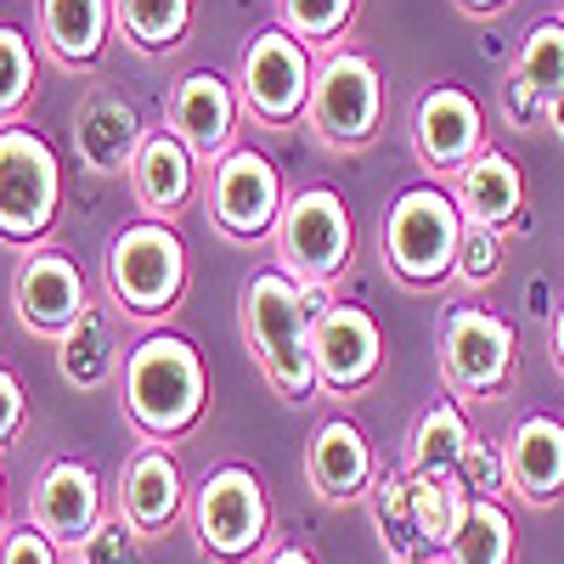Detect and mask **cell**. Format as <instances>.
I'll list each match as a JSON object with an SVG mask.
<instances>
[{"label": "cell", "instance_id": "obj_1", "mask_svg": "<svg viewBox=\"0 0 564 564\" xmlns=\"http://www.w3.org/2000/svg\"><path fill=\"white\" fill-rule=\"evenodd\" d=\"M238 316H243V339L265 372V384L282 395V401H311L322 395L316 384V356H311V305H305V289L289 276V271H254L238 294Z\"/></svg>", "mask_w": 564, "mask_h": 564}, {"label": "cell", "instance_id": "obj_2", "mask_svg": "<svg viewBox=\"0 0 564 564\" xmlns=\"http://www.w3.org/2000/svg\"><path fill=\"white\" fill-rule=\"evenodd\" d=\"M204 406H209V372H204L198 350L186 339L148 334L130 350V361H124V412L153 446L198 430Z\"/></svg>", "mask_w": 564, "mask_h": 564}, {"label": "cell", "instance_id": "obj_3", "mask_svg": "<svg viewBox=\"0 0 564 564\" xmlns=\"http://www.w3.org/2000/svg\"><path fill=\"white\" fill-rule=\"evenodd\" d=\"M463 209L446 186L417 181L390 204L384 215V265L406 289H435L457 276V249H463Z\"/></svg>", "mask_w": 564, "mask_h": 564}, {"label": "cell", "instance_id": "obj_4", "mask_svg": "<svg viewBox=\"0 0 564 564\" xmlns=\"http://www.w3.org/2000/svg\"><path fill=\"white\" fill-rule=\"evenodd\" d=\"M271 243H276V271H289L300 289H327L356 254V220L334 186H300L282 204Z\"/></svg>", "mask_w": 564, "mask_h": 564}, {"label": "cell", "instance_id": "obj_5", "mask_svg": "<svg viewBox=\"0 0 564 564\" xmlns=\"http://www.w3.org/2000/svg\"><path fill=\"white\" fill-rule=\"evenodd\" d=\"M186 289V243L164 220H135L108 243V294L124 316H170Z\"/></svg>", "mask_w": 564, "mask_h": 564}, {"label": "cell", "instance_id": "obj_6", "mask_svg": "<svg viewBox=\"0 0 564 564\" xmlns=\"http://www.w3.org/2000/svg\"><path fill=\"white\" fill-rule=\"evenodd\" d=\"M193 531L198 547L220 564H243L265 547L271 536V502L254 468L243 463H220L204 475V486L193 491Z\"/></svg>", "mask_w": 564, "mask_h": 564}, {"label": "cell", "instance_id": "obj_7", "mask_svg": "<svg viewBox=\"0 0 564 564\" xmlns=\"http://www.w3.org/2000/svg\"><path fill=\"white\" fill-rule=\"evenodd\" d=\"M520 361V334L513 322L486 305H452L441 327V372L457 401H497Z\"/></svg>", "mask_w": 564, "mask_h": 564}, {"label": "cell", "instance_id": "obj_8", "mask_svg": "<svg viewBox=\"0 0 564 564\" xmlns=\"http://www.w3.org/2000/svg\"><path fill=\"white\" fill-rule=\"evenodd\" d=\"M63 209V170L45 135L7 124L0 130V238L34 243L57 226Z\"/></svg>", "mask_w": 564, "mask_h": 564}, {"label": "cell", "instance_id": "obj_9", "mask_svg": "<svg viewBox=\"0 0 564 564\" xmlns=\"http://www.w3.org/2000/svg\"><path fill=\"white\" fill-rule=\"evenodd\" d=\"M311 135L334 153H356L367 148L384 124V79L361 52H334L316 68L311 102H305Z\"/></svg>", "mask_w": 564, "mask_h": 564}, {"label": "cell", "instance_id": "obj_10", "mask_svg": "<svg viewBox=\"0 0 564 564\" xmlns=\"http://www.w3.org/2000/svg\"><path fill=\"white\" fill-rule=\"evenodd\" d=\"M204 204H209V220L231 243H254V238H271L276 231L289 193H282V175L260 148H231L209 170V198Z\"/></svg>", "mask_w": 564, "mask_h": 564}, {"label": "cell", "instance_id": "obj_11", "mask_svg": "<svg viewBox=\"0 0 564 564\" xmlns=\"http://www.w3.org/2000/svg\"><path fill=\"white\" fill-rule=\"evenodd\" d=\"M316 68L305 57V45L289 29H265L243 45L238 63V102L260 119V124H294L311 102Z\"/></svg>", "mask_w": 564, "mask_h": 564}, {"label": "cell", "instance_id": "obj_12", "mask_svg": "<svg viewBox=\"0 0 564 564\" xmlns=\"http://www.w3.org/2000/svg\"><path fill=\"white\" fill-rule=\"evenodd\" d=\"M311 356H316L322 395H356L384 372V334L372 322V311L334 300L311 322Z\"/></svg>", "mask_w": 564, "mask_h": 564}, {"label": "cell", "instance_id": "obj_13", "mask_svg": "<svg viewBox=\"0 0 564 564\" xmlns=\"http://www.w3.org/2000/svg\"><path fill=\"white\" fill-rule=\"evenodd\" d=\"M12 305H18V322L29 334H45V339H63L68 327L90 311V289L68 254L57 249H34L18 276H12Z\"/></svg>", "mask_w": 564, "mask_h": 564}, {"label": "cell", "instance_id": "obj_14", "mask_svg": "<svg viewBox=\"0 0 564 564\" xmlns=\"http://www.w3.org/2000/svg\"><path fill=\"white\" fill-rule=\"evenodd\" d=\"M412 148H417V159L430 164L435 175L457 181V170L486 148V113H480V102L468 97L463 85L423 90V102L412 113Z\"/></svg>", "mask_w": 564, "mask_h": 564}, {"label": "cell", "instance_id": "obj_15", "mask_svg": "<svg viewBox=\"0 0 564 564\" xmlns=\"http://www.w3.org/2000/svg\"><path fill=\"white\" fill-rule=\"evenodd\" d=\"M29 520L52 536L63 553H79V542L108 520V513H102V480L90 475L79 457L45 463V475L34 486V502H29Z\"/></svg>", "mask_w": 564, "mask_h": 564}, {"label": "cell", "instance_id": "obj_16", "mask_svg": "<svg viewBox=\"0 0 564 564\" xmlns=\"http://www.w3.org/2000/svg\"><path fill=\"white\" fill-rule=\"evenodd\" d=\"M164 113H170V135H181L193 159L220 164L231 153V135H238V90H231L220 74H209V68L186 74L170 90Z\"/></svg>", "mask_w": 564, "mask_h": 564}, {"label": "cell", "instance_id": "obj_17", "mask_svg": "<svg viewBox=\"0 0 564 564\" xmlns=\"http://www.w3.org/2000/svg\"><path fill=\"white\" fill-rule=\"evenodd\" d=\"M186 508V480H181V463L164 446H135L124 475H119V520L135 536H159L175 525V513Z\"/></svg>", "mask_w": 564, "mask_h": 564}, {"label": "cell", "instance_id": "obj_18", "mask_svg": "<svg viewBox=\"0 0 564 564\" xmlns=\"http://www.w3.org/2000/svg\"><path fill=\"white\" fill-rule=\"evenodd\" d=\"M502 457H508V491L520 502L547 508L564 497V423L553 412H531L513 423Z\"/></svg>", "mask_w": 564, "mask_h": 564}, {"label": "cell", "instance_id": "obj_19", "mask_svg": "<svg viewBox=\"0 0 564 564\" xmlns=\"http://www.w3.org/2000/svg\"><path fill=\"white\" fill-rule=\"evenodd\" d=\"M305 475H311V491H316L322 502H356V497H367L372 480H379L372 441L356 430L350 417H327L322 430L311 435Z\"/></svg>", "mask_w": 564, "mask_h": 564}, {"label": "cell", "instance_id": "obj_20", "mask_svg": "<svg viewBox=\"0 0 564 564\" xmlns=\"http://www.w3.org/2000/svg\"><path fill=\"white\" fill-rule=\"evenodd\" d=\"M452 198H457L468 226H486V231H497V238H508V231L520 226V209H525V175H520V164H513L508 153L480 148L457 170Z\"/></svg>", "mask_w": 564, "mask_h": 564}, {"label": "cell", "instance_id": "obj_21", "mask_svg": "<svg viewBox=\"0 0 564 564\" xmlns=\"http://www.w3.org/2000/svg\"><path fill=\"white\" fill-rule=\"evenodd\" d=\"M141 141H148V130H141L135 108L124 97H113V90H90V97L79 102L74 113V153L85 170L97 175H130Z\"/></svg>", "mask_w": 564, "mask_h": 564}, {"label": "cell", "instance_id": "obj_22", "mask_svg": "<svg viewBox=\"0 0 564 564\" xmlns=\"http://www.w3.org/2000/svg\"><path fill=\"white\" fill-rule=\"evenodd\" d=\"M193 186H198V159L186 153V141L170 130H148V141H141V153L130 164V193H135L141 215L170 226L193 204Z\"/></svg>", "mask_w": 564, "mask_h": 564}, {"label": "cell", "instance_id": "obj_23", "mask_svg": "<svg viewBox=\"0 0 564 564\" xmlns=\"http://www.w3.org/2000/svg\"><path fill=\"white\" fill-rule=\"evenodd\" d=\"M113 0H40V40L63 68H90L108 45Z\"/></svg>", "mask_w": 564, "mask_h": 564}, {"label": "cell", "instance_id": "obj_24", "mask_svg": "<svg viewBox=\"0 0 564 564\" xmlns=\"http://www.w3.org/2000/svg\"><path fill=\"white\" fill-rule=\"evenodd\" d=\"M468 441H475V430H468V417L457 401H430L423 406V417L412 423V441H406V475H457V463L468 452Z\"/></svg>", "mask_w": 564, "mask_h": 564}, {"label": "cell", "instance_id": "obj_25", "mask_svg": "<svg viewBox=\"0 0 564 564\" xmlns=\"http://www.w3.org/2000/svg\"><path fill=\"white\" fill-rule=\"evenodd\" d=\"M367 508H372V525H379V542L390 553V564H417V558H435L423 547V531H417V508H412V480L406 468H384L367 491Z\"/></svg>", "mask_w": 564, "mask_h": 564}, {"label": "cell", "instance_id": "obj_26", "mask_svg": "<svg viewBox=\"0 0 564 564\" xmlns=\"http://www.w3.org/2000/svg\"><path fill=\"white\" fill-rule=\"evenodd\" d=\"M113 361H119V345H113V327H108V316L90 305L68 334L57 339V372L74 384V390H97V384H108V372H113Z\"/></svg>", "mask_w": 564, "mask_h": 564}, {"label": "cell", "instance_id": "obj_27", "mask_svg": "<svg viewBox=\"0 0 564 564\" xmlns=\"http://www.w3.org/2000/svg\"><path fill=\"white\" fill-rule=\"evenodd\" d=\"M441 564H513V513L502 508V497L468 502V520L446 542Z\"/></svg>", "mask_w": 564, "mask_h": 564}, {"label": "cell", "instance_id": "obj_28", "mask_svg": "<svg viewBox=\"0 0 564 564\" xmlns=\"http://www.w3.org/2000/svg\"><path fill=\"white\" fill-rule=\"evenodd\" d=\"M412 480V508H417V531H423V547H430L435 558L446 553V542L463 531L468 520V497L457 475H406Z\"/></svg>", "mask_w": 564, "mask_h": 564}, {"label": "cell", "instance_id": "obj_29", "mask_svg": "<svg viewBox=\"0 0 564 564\" xmlns=\"http://www.w3.org/2000/svg\"><path fill=\"white\" fill-rule=\"evenodd\" d=\"M113 18L130 45L141 52H170L193 29V0H113Z\"/></svg>", "mask_w": 564, "mask_h": 564}, {"label": "cell", "instance_id": "obj_30", "mask_svg": "<svg viewBox=\"0 0 564 564\" xmlns=\"http://www.w3.org/2000/svg\"><path fill=\"white\" fill-rule=\"evenodd\" d=\"M513 74H520L531 90H542L547 102L564 90V23L558 18H547V23H536L525 34L520 57H513Z\"/></svg>", "mask_w": 564, "mask_h": 564}, {"label": "cell", "instance_id": "obj_31", "mask_svg": "<svg viewBox=\"0 0 564 564\" xmlns=\"http://www.w3.org/2000/svg\"><path fill=\"white\" fill-rule=\"evenodd\" d=\"M276 12H282V29L300 45H327L356 18V0H276Z\"/></svg>", "mask_w": 564, "mask_h": 564}, {"label": "cell", "instance_id": "obj_32", "mask_svg": "<svg viewBox=\"0 0 564 564\" xmlns=\"http://www.w3.org/2000/svg\"><path fill=\"white\" fill-rule=\"evenodd\" d=\"M29 90H34V52H29V40L18 29L0 23V124L18 119Z\"/></svg>", "mask_w": 564, "mask_h": 564}, {"label": "cell", "instance_id": "obj_33", "mask_svg": "<svg viewBox=\"0 0 564 564\" xmlns=\"http://www.w3.org/2000/svg\"><path fill=\"white\" fill-rule=\"evenodd\" d=\"M502 276V238L486 226H463V249H457V282L468 289H486Z\"/></svg>", "mask_w": 564, "mask_h": 564}, {"label": "cell", "instance_id": "obj_34", "mask_svg": "<svg viewBox=\"0 0 564 564\" xmlns=\"http://www.w3.org/2000/svg\"><path fill=\"white\" fill-rule=\"evenodd\" d=\"M457 480H463L468 497H502L508 491V457H502V446L468 441V452L457 463Z\"/></svg>", "mask_w": 564, "mask_h": 564}, {"label": "cell", "instance_id": "obj_35", "mask_svg": "<svg viewBox=\"0 0 564 564\" xmlns=\"http://www.w3.org/2000/svg\"><path fill=\"white\" fill-rule=\"evenodd\" d=\"M135 542H141V536L119 520V513H108V520L79 542L74 558H79V564H135Z\"/></svg>", "mask_w": 564, "mask_h": 564}, {"label": "cell", "instance_id": "obj_36", "mask_svg": "<svg viewBox=\"0 0 564 564\" xmlns=\"http://www.w3.org/2000/svg\"><path fill=\"white\" fill-rule=\"evenodd\" d=\"M497 113L513 124V130H531V124H547V97L542 90H531L520 74H502V90H497Z\"/></svg>", "mask_w": 564, "mask_h": 564}, {"label": "cell", "instance_id": "obj_37", "mask_svg": "<svg viewBox=\"0 0 564 564\" xmlns=\"http://www.w3.org/2000/svg\"><path fill=\"white\" fill-rule=\"evenodd\" d=\"M0 564H63V547L45 536L34 520L0 536Z\"/></svg>", "mask_w": 564, "mask_h": 564}, {"label": "cell", "instance_id": "obj_38", "mask_svg": "<svg viewBox=\"0 0 564 564\" xmlns=\"http://www.w3.org/2000/svg\"><path fill=\"white\" fill-rule=\"evenodd\" d=\"M23 423H29V395H23V384H18V372L0 367V452L18 446Z\"/></svg>", "mask_w": 564, "mask_h": 564}, {"label": "cell", "instance_id": "obj_39", "mask_svg": "<svg viewBox=\"0 0 564 564\" xmlns=\"http://www.w3.org/2000/svg\"><path fill=\"white\" fill-rule=\"evenodd\" d=\"M547 350H553V367L564 372V305L553 311V327H547Z\"/></svg>", "mask_w": 564, "mask_h": 564}, {"label": "cell", "instance_id": "obj_40", "mask_svg": "<svg viewBox=\"0 0 564 564\" xmlns=\"http://www.w3.org/2000/svg\"><path fill=\"white\" fill-rule=\"evenodd\" d=\"M265 564H316V558H311L305 547H276V553H271Z\"/></svg>", "mask_w": 564, "mask_h": 564}, {"label": "cell", "instance_id": "obj_41", "mask_svg": "<svg viewBox=\"0 0 564 564\" xmlns=\"http://www.w3.org/2000/svg\"><path fill=\"white\" fill-rule=\"evenodd\" d=\"M457 7H463V12H475V18H486V12H502L508 0H457Z\"/></svg>", "mask_w": 564, "mask_h": 564}, {"label": "cell", "instance_id": "obj_42", "mask_svg": "<svg viewBox=\"0 0 564 564\" xmlns=\"http://www.w3.org/2000/svg\"><path fill=\"white\" fill-rule=\"evenodd\" d=\"M547 124H553V130H558V141H564V90L547 102Z\"/></svg>", "mask_w": 564, "mask_h": 564}, {"label": "cell", "instance_id": "obj_43", "mask_svg": "<svg viewBox=\"0 0 564 564\" xmlns=\"http://www.w3.org/2000/svg\"><path fill=\"white\" fill-rule=\"evenodd\" d=\"M0 536H7V475H0Z\"/></svg>", "mask_w": 564, "mask_h": 564}, {"label": "cell", "instance_id": "obj_44", "mask_svg": "<svg viewBox=\"0 0 564 564\" xmlns=\"http://www.w3.org/2000/svg\"><path fill=\"white\" fill-rule=\"evenodd\" d=\"M417 564H441V558H417Z\"/></svg>", "mask_w": 564, "mask_h": 564}, {"label": "cell", "instance_id": "obj_45", "mask_svg": "<svg viewBox=\"0 0 564 564\" xmlns=\"http://www.w3.org/2000/svg\"><path fill=\"white\" fill-rule=\"evenodd\" d=\"M558 23H564V0H558Z\"/></svg>", "mask_w": 564, "mask_h": 564}, {"label": "cell", "instance_id": "obj_46", "mask_svg": "<svg viewBox=\"0 0 564 564\" xmlns=\"http://www.w3.org/2000/svg\"><path fill=\"white\" fill-rule=\"evenodd\" d=\"M68 564H79V558H68Z\"/></svg>", "mask_w": 564, "mask_h": 564}]
</instances>
